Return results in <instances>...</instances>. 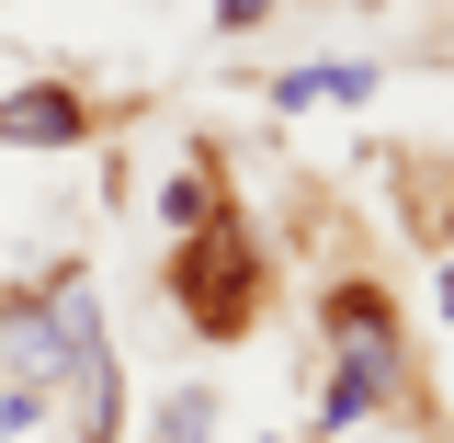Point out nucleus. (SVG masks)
<instances>
[{"label": "nucleus", "mask_w": 454, "mask_h": 443, "mask_svg": "<svg viewBox=\"0 0 454 443\" xmlns=\"http://www.w3.org/2000/svg\"><path fill=\"white\" fill-rule=\"evenodd\" d=\"M91 137V103L68 80H12L0 91V148H80Z\"/></svg>", "instance_id": "nucleus-1"}, {"label": "nucleus", "mask_w": 454, "mask_h": 443, "mask_svg": "<svg viewBox=\"0 0 454 443\" xmlns=\"http://www.w3.org/2000/svg\"><path fill=\"white\" fill-rule=\"evenodd\" d=\"M182 307L205 319V341H227V330H239L250 284H239V262H227V227H193V250H182Z\"/></svg>", "instance_id": "nucleus-2"}, {"label": "nucleus", "mask_w": 454, "mask_h": 443, "mask_svg": "<svg viewBox=\"0 0 454 443\" xmlns=\"http://www.w3.org/2000/svg\"><path fill=\"white\" fill-rule=\"evenodd\" d=\"M160 217L182 227V239H193V227H216V182H205V170H170V182H160Z\"/></svg>", "instance_id": "nucleus-3"}, {"label": "nucleus", "mask_w": 454, "mask_h": 443, "mask_svg": "<svg viewBox=\"0 0 454 443\" xmlns=\"http://www.w3.org/2000/svg\"><path fill=\"white\" fill-rule=\"evenodd\" d=\"M160 443H216V398H205V387H182V398L160 409Z\"/></svg>", "instance_id": "nucleus-4"}, {"label": "nucleus", "mask_w": 454, "mask_h": 443, "mask_svg": "<svg viewBox=\"0 0 454 443\" xmlns=\"http://www.w3.org/2000/svg\"><path fill=\"white\" fill-rule=\"evenodd\" d=\"M46 421H57V398H46V387H0V443L46 432Z\"/></svg>", "instance_id": "nucleus-5"}, {"label": "nucleus", "mask_w": 454, "mask_h": 443, "mask_svg": "<svg viewBox=\"0 0 454 443\" xmlns=\"http://www.w3.org/2000/svg\"><path fill=\"white\" fill-rule=\"evenodd\" d=\"M262 12H273V0H216V23H262Z\"/></svg>", "instance_id": "nucleus-6"}, {"label": "nucleus", "mask_w": 454, "mask_h": 443, "mask_svg": "<svg viewBox=\"0 0 454 443\" xmlns=\"http://www.w3.org/2000/svg\"><path fill=\"white\" fill-rule=\"evenodd\" d=\"M443 319H454V262H443Z\"/></svg>", "instance_id": "nucleus-7"}]
</instances>
